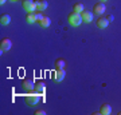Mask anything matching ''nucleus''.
<instances>
[{
  "label": "nucleus",
  "mask_w": 121,
  "mask_h": 115,
  "mask_svg": "<svg viewBox=\"0 0 121 115\" xmlns=\"http://www.w3.org/2000/svg\"><path fill=\"white\" fill-rule=\"evenodd\" d=\"M67 21H69L70 26H73V27H78L81 23H83L82 17H81V13L74 12V11L71 13H69V16H67Z\"/></svg>",
  "instance_id": "f257e3e1"
},
{
  "label": "nucleus",
  "mask_w": 121,
  "mask_h": 115,
  "mask_svg": "<svg viewBox=\"0 0 121 115\" xmlns=\"http://www.w3.org/2000/svg\"><path fill=\"white\" fill-rule=\"evenodd\" d=\"M24 99H26V103L30 104V106H35V104H38V103L40 102V96H39V94H36V92L27 94Z\"/></svg>",
  "instance_id": "f03ea898"
},
{
  "label": "nucleus",
  "mask_w": 121,
  "mask_h": 115,
  "mask_svg": "<svg viewBox=\"0 0 121 115\" xmlns=\"http://www.w3.org/2000/svg\"><path fill=\"white\" fill-rule=\"evenodd\" d=\"M11 47H12V42H11V39H8V38L1 39V42H0V54H4V52L9 51Z\"/></svg>",
  "instance_id": "7ed1b4c3"
},
{
  "label": "nucleus",
  "mask_w": 121,
  "mask_h": 115,
  "mask_svg": "<svg viewBox=\"0 0 121 115\" xmlns=\"http://www.w3.org/2000/svg\"><path fill=\"white\" fill-rule=\"evenodd\" d=\"M22 4H23L24 11H27V13H31V12L36 11V4H35L34 0H23Z\"/></svg>",
  "instance_id": "20e7f679"
},
{
  "label": "nucleus",
  "mask_w": 121,
  "mask_h": 115,
  "mask_svg": "<svg viewBox=\"0 0 121 115\" xmlns=\"http://www.w3.org/2000/svg\"><path fill=\"white\" fill-rule=\"evenodd\" d=\"M22 88L27 92H32L35 88V83L31 79H23L22 80Z\"/></svg>",
  "instance_id": "39448f33"
},
{
  "label": "nucleus",
  "mask_w": 121,
  "mask_h": 115,
  "mask_svg": "<svg viewBox=\"0 0 121 115\" xmlns=\"http://www.w3.org/2000/svg\"><path fill=\"white\" fill-rule=\"evenodd\" d=\"M46 91V83L43 80H38L35 82V88H34V92L36 94H43Z\"/></svg>",
  "instance_id": "423d86ee"
},
{
  "label": "nucleus",
  "mask_w": 121,
  "mask_h": 115,
  "mask_svg": "<svg viewBox=\"0 0 121 115\" xmlns=\"http://www.w3.org/2000/svg\"><path fill=\"white\" fill-rule=\"evenodd\" d=\"M105 4L102 3V1H98V3H95L94 5H93V12L97 13V15H101V13L105 12Z\"/></svg>",
  "instance_id": "0eeeda50"
},
{
  "label": "nucleus",
  "mask_w": 121,
  "mask_h": 115,
  "mask_svg": "<svg viewBox=\"0 0 121 115\" xmlns=\"http://www.w3.org/2000/svg\"><path fill=\"white\" fill-rule=\"evenodd\" d=\"M81 17H82V21L83 23H90L91 20H93V12L91 11H85L83 9L82 12H81Z\"/></svg>",
  "instance_id": "6e6552de"
},
{
  "label": "nucleus",
  "mask_w": 121,
  "mask_h": 115,
  "mask_svg": "<svg viewBox=\"0 0 121 115\" xmlns=\"http://www.w3.org/2000/svg\"><path fill=\"white\" fill-rule=\"evenodd\" d=\"M65 75H66V71L65 70H56L55 72L52 74V79L55 82H60L65 79Z\"/></svg>",
  "instance_id": "1a4fd4ad"
},
{
  "label": "nucleus",
  "mask_w": 121,
  "mask_h": 115,
  "mask_svg": "<svg viewBox=\"0 0 121 115\" xmlns=\"http://www.w3.org/2000/svg\"><path fill=\"white\" fill-rule=\"evenodd\" d=\"M35 4H36V11H39V12L44 11L48 7V3L44 0H35Z\"/></svg>",
  "instance_id": "9d476101"
},
{
  "label": "nucleus",
  "mask_w": 121,
  "mask_h": 115,
  "mask_svg": "<svg viewBox=\"0 0 121 115\" xmlns=\"http://www.w3.org/2000/svg\"><path fill=\"white\" fill-rule=\"evenodd\" d=\"M38 24L42 27V28H47V27H50V24H51V19L48 16H43L38 21Z\"/></svg>",
  "instance_id": "9b49d317"
},
{
  "label": "nucleus",
  "mask_w": 121,
  "mask_h": 115,
  "mask_svg": "<svg viewBox=\"0 0 121 115\" xmlns=\"http://www.w3.org/2000/svg\"><path fill=\"white\" fill-rule=\"evenodd\" d=\"M110 112H112V106H110V104H108V103H104L102 106L99 107V114L109 115Z\"/></svg>",
  "instance_id": "f8f14e48"
},
{
  "label": "nucleus",
  "mask_w": 121,
  "mask_h": 115,
  "mask_svg": "<svg viewBox=\"0 0 121 115\" xmlns=\"http://www.w3.org/2000/svg\"><path fill=\"white\" fill-rule=\"evenodd\" d=\"M109 24V21L106 17H98V20H97V27L98 28H106Z\"/></svg>",
  "instance_id": "ddd939ff"
},
{
  "label": "nucleus",
  "mask_w": 121,
  "mask_h": 115,
  "mask_svg": "<svg viewBox=\"0 0 121 115\" xmlns=\"http://www.w3.org/2000/svg\"><path fill=\"white\" fill-rule=\"evenodd\" d=\"M9 21H11V17H9V15H1L0 16V24L1 26H8L9 24Z\"/></svg>",
  "instance_id": "4468645a"
},
{
  "label": "nucleus",
  "mask_w": 121,
  "mask_h": 115,
  "mask_svg": "<svg viewBox=\"0 0 121 115\" xmlns=\"http://www.w3.org/2000/svg\"><path fill=\"white\" fill-rule=\"evenodd\" d=\"M65 67H66L65 59H56L55 60V68L56 70H65Z\"/></svg>",
  "instance_id": "2eb2a0df"
},
{
  "label": "nucleus",
  "mask_w": 121,
  "mask_h": 115,
  "mask_svg": "<svg viewBox=\"0 0 121 115\" xmlns=\"http://www.w3.org/2000/svg\"><path fill=\"white\" fill-rule=\"evenodd\" d=\"M83 9H85V8H83V4H82V3H75V4L73 5V11H74V12L81 13Z\"/></svg>",
  "instance_id": "dca6fc26"
},
{
  "label": "nucleus",
  "mask_w": 121,
  "mask_h": 115,
  "mask_svg": "<svg viewBox=\"0 0 121 115\" xmlns=\"http://www.w3.org/2000/svg\"><path fill=\"white\" fill-rule=\"evenodd\" d=\"M27 23H30V24H32V23H35L36 21V17H35V12H31V13H27V17H26Z\"/></svg>",
  "instance_id": "f3484780"
},
{
  "label": "nucleus",
  "mask_w": 121,
  "mask_h": 115,
  "mask_svg": "<svg viewBox=\"0 0 121 115\" xmlns=\"http://www.w3.org/2000/svg\"><path fill=\"white\" fill-rule=\"evenodd\" d=\"M35 17H36V23H38V21L40 20L42 17H43V15H42V13L39 12V11H35Z\"/></svg>",
  "instance_id": "a211bd4d"
},
{
  "label": "nucleus",
  "mask_w": 121,
  "mask_h": 115,
  "mask_svg": "<svg viewBox=\"0 0 121 115\" xmlns=\"http://www.w3.org/2000/svg\"><path fill=\"white\" fill-rule=\"evenodd\" d=\"M35 114H36V115H44V114H46V111H43V110H36V111H35Z\"/></svg>",
  "instance_id": "6ab92c4d"
},
{
  "label": "nucleus",
  "mask_w": 121,
  "mask_h": 115,
  "mask_svg": "<svg viewBox=\"0 0 121 115\" xmlns=\"http://www.w3.org/2000/svg\"><path fill=\"white\" fill-rule=\"evenodd\" d=\"M106 19H108V21H112L113 20V16H112V15H109V16H106Z\"/></svg>",
  "instance_id": "aec40b11"
},
{
  "label": "nucleus",
  "mask_w": 121,
  "mask_h": 115,
  "mask_svg": "<svg viewBox=\"0 0 121 115\" xmlns=\"http://www.w3.org/2000/svg\"><path fill=\"white\" fill-rule=\"evenodd\" d=\"M5 1H7V0H0V4L3 5V4H4V3H5Z\"/></svg>",
  "instance_id": "412c9836"
},
{
  "label": "nucleus",
  "mask_w": 121,
  "mask_h": 115,
  "mask_svg": "<svg viewBox=\"0 0 121 115\" xmlns=\"http://www.w3.org/2000/svg\"><path fill=\"white\" fill-rule=\"evenodd\" d=\"M99 1H102V3H105V1H106V0H99Z\"/></svg>",
  "instance_id": "4be33fe9"
},
{
  "label": "nucleus",
  "mask_w": 121,
  "mask_h": 115,
  "mask_svg": "<svg viewBox=\"0 0 121 115\" xmlns=\"http://www.w3.org/2000/svg\"><path fill=\"white\" fill-rule=\"evenodd\" d=\"M9 1H12V3H13V1H17V0H9Z\"/></svg>",
  "instance_id": "5701e85b"
}]
</instances>
